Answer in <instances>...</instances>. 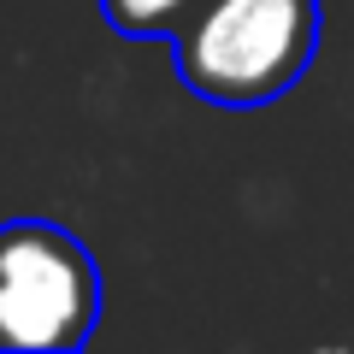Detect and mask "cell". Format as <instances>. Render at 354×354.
<instances>
[{
	"label": "cell",
	"mask_w": 354,
	"mask_h": 354,
	"mask_svg": "<svg viewBox=\"0 0 354 354\" xmlns=\"http://www.w3.org/2000/svg\"><path fill=\"white\" fill-rule=\"evenodd\" d=\"M101 325V266L53 218L0 225V354H71Z\"/></svg>",
	"instance_id": "7a4b0ae2"
},
{
	"label": "cell",
	"mask_w": 354,
	"mask_h": 354,
	"mask_svg": "<svg viewBox=\"0 0 354 354\" xmlns=\"http://www.w3.org/2000/svg\"><path fill=\"white\" fill-rule=\"evenodd\" d=\"M195 6H201V0H101V18L130 41H148V36L171 41V30L183 24Z\"/></svg>",
	"instance_id": "3957f363"
},
{
	"label": "cell",
	"mask_w": 354,
	"mask_h": 354,
	"mask_svg": "<svg viewBox=\"0 0 354 354\" xmlns=\"http://www.w3.org/2000/svg\"><path fill=\"white\" fill-rule=\"evenodd\" d=\"M177 77L213 106L290 95L319 53V0H201L171 30Z\"/></svg>",
	"instance_id": "6da1fadb"
}]
</instances>
